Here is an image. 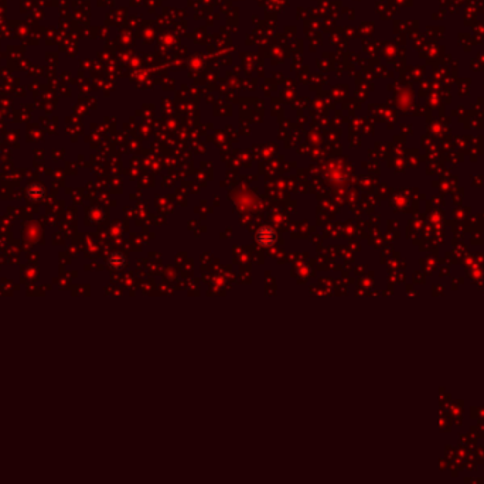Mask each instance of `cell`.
<instances>
[{
    "label": "cell",
    "mask_w": 484,
    "mask_h": 484,
    "mask_svg": "<svg viewBox=\"0 0 484 484\" xmlns=\"http://www.w3.org/2000/svg\"><path fill=\"white\" fill-rule=\"evenodd\" d=\"M275 240H276V234H275L273 229L269 228V227H262L256 232V241L259 242L261 245H264V246L273 245Z\"/></svg>",
    "instance_id": "obj_1"
},
{
    "label": "cell",
    "mask_w": 484,
    "mask_h": 484,
    "mask_svg": "<svg viewBox=\"0 0 484 484\" xmlns=\"http://www.w3.org/2000/svg\"><path fill=\"white\" fill-rule=\"evenodd\" d=\"M112 258H115V261H113V259H109V264H110V266H115V268H118V264H119V266H122V265L125 264V256L121 255V254H113V255H112Z\"/></svg>",
    "instance_id": "obj_2"
}]
</instances>
